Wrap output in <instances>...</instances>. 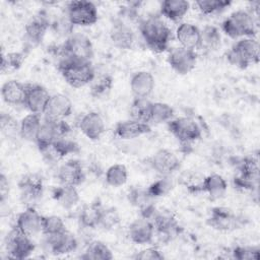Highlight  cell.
Instances as JSON below:
<instances>
[{
	"mask_svg": "<svg viewBox=\"0 0 260 260\" xmlns=\"http://www.w3.org/2000/svg\"><path fill=\"white\" fill-rule=\"evenodd\" d=\"M127 235L131 242L138 245H145L152 242L155 231L150 219L141 217L133 220L129 224Z\"/></svg>",
	"mask_w": 260,
	"mask_h": 260,
	"instance_id": "7402d4cb",
	"label": "cell"
},
{
	"mask_svg": "<svg viewBox=\"0 0 260 260\" xmlns=\"http://www.w3.org/2000/svg\"><path fill=\"white\" fill-rule=\"evenodd\" d=\"M154 199L155 198L148 193L147 188L134 187L130 189L128 193V201L131 203V205L139 209L141 217L150 220L156 212Z\"/></svg>",
	"mask_w": 260,
	"mask_h": 260,
	"instance_id": "ac0fdd59",
	"label": "cell"
},
{
	"mask_svg": "<svg viewBox=\"0 0 260 260\" xmlns=\"http://www.w3.org/2000/svg\"><path fill=\"white\" fill-rule=\"evenodd\" d=\"M103 207L99 202H91L83 205L78 214L80 226L84 229H95L100 224Z\"/></svg>",
	"mask_w": 260,
	"mask_h": 260,
	"instance_id": "1f68e13d",
	"label": "cell"
},
{
	"mask_svg": "<svg viewBox=\"0 0 260 260\" xmlns=\"http://www.w3.org/2000/svg\"><path fill=\"white\" fill-rule=\"evenodd\" d=\"M42 117L41 114L30 113L26 115L19 124V136L26 140L36 142L39 130L42 125Z\"/></svg>",
	"mask_w": 260,
	"mask_h": 260,
	"instance_id": "d6a6232c",
	"label": "cell"
},
{
	"mask_svg": "<svg viewBox=\"0 0 260 260\" xmlns=\"http://www.w3.org/2000/svg\"><path fill=\"white\" fill-rule=\"evenodd\" d=\"M43 215L34 206H27L25 210L18 214L15 228L26 236L32 237L42 232Z\"/></svg>",
	"mask_w": 260,
	"mask_h": 260,
	"instance_id": "cb8c5ba5",
	"label": "cell"
},
{
	"mask_svg": "<svg viewBox=\"0 0 260 260\" xmlns=\"http://www.w3.org/2000/svg\"><path fill=\"white\" fill-rule=\"evenodd\" d=\"M27 84L18 80H8L1 87V96L3 101L12 106L24 105Z\"/></svg>",
	"mask_w": 260,
	"mask_h": 260,
	"instance_id": "f1b7e54d",
	"label": "cell"
},
{
	"mask_svg": "<svg viewBox=\"0 0 260 260\" xmlns=\"http://www.w3.org/2000/svg\"><path fill=\"white\" fill-rule=\"evenodd\" d=\"M45 246L47 250L54 255H64L71 253L77 248L75 236L67 231L54 235H45Z\"/></svg>",
	"mask_w": 260,
	"mask_h": 260,
	"instance_id": "9a60e30c",
	"label": "cell"
},
{
	"mask_svg": "<svg viewBox=\"0 0 260 260\" xmlns=\"http://www.w3.org/2000/svg\"><path fill=\"white\" fill-rule=\"evenodd\" d=\"M57 66L65 81L75 88L89 84L95 76V70L90 61L62 59L58 61Z\"/></svg>",
	"mask_w": 260,
	"mask_h": 260,
	"instance_id": "7a4b0ae2",
	"label": "cell"
},
{
	"mask_svg": "<svg viewBox=\"0 0 260 260\" xmlns=\"http://www.w3.org/2000/svg\"><path fill=\"white\" fill-rule=\"evenodd\" d=\"M259 44L254 38H243L236 42L226 53V60L233 66L246 69L259 61Z\"/></svg>",
	"mask_w": 260,
	"mask_h": 260,
	"instance_id": "277c9868",
	"label": "cell"
},
{
	"mask_svg": "<svg viewBox=\"0 0 260 260\" xmlns=\"http://www.w3.org/2000/svg\"><path fill=\"white\" fill-rule=\"evenodd\" d=\"M207 223L216 231L231 232L239 229L241 220L230 208L216 206L211 209Z\"/></svg>",
	"mask_w": 260,
	"mask_h": 260,
	"instance_id": "2e32d148",
	"label": "cell"
},
{
	"mask_svg": "<svg viewBox=\"0 0 260 260\" xmlns=\"http://www.w3.org/2000/svg\"><path fill=\"white\" fill-rule=\"evenodd\" d=\"M66 230L63 219L57 215L43 216L42 233L44 235H54Z\"/></svg>",
	"mask_w": 260,
	"mask_h": 260,
	"instance_id": "f6af8a7d",
	"label": "cell"
},
{
	"mask_svg": "<svg viewBox=\"0 0 260 260\" xmlns=\"http://www.w3.org/2000/svg\"><path fill=\"white\" fill-rule=\"evenodd\" d=\"M168 62L175 72L185 75L195 68L197 63V53L194 50L180 46L169 53Z\"/></svg>",
	"mask_w": 260,
	"mask_h": 260,
	"instance_id": "7c38bea8",
	"label": "cell"
},
{
	"mask_svg": "<svg viewBox=\"0 0 260 260\" xmlns=\"http://www.w3.org/2000/svg\"><path fill=\"white\" fill-rule=\"evenodd\" d=\"M39 150L47 164H56L66 155L77 152L79 147L75 141L65 137Z\"/></svg>",
	"mask_w": 260,
	"mask_h": 260,
	"instance_id": "e0dca14e",
	"label": "cell"
},
{
	"mask_svg": "<svg viewBox=\"0 0 260 260\" xmlns=\"http://www.w3.org/2000/svg\"><path fill=\"white\" fill-rule=\"evenodd\" d=\"M8 191H9L8 180L4 174H1L0 175V200L2 204L4 203L5 199L8 196Z\"/></svg>",
	"mask_w": 260,
	"mask_h": 260,
	"instance_id": "816d5d0a",
	"label": "cell"
},
{
	"mask_svg": "<svg viewBox=\"0 0 260 260\" xmlns=\"http://www.w3.org/2000/svg\"><path fill=\"white\" fill-rule=\"evenodd\" d=\"M232 4L229 0H199L196 1V5L201 13L210 15L221 12Z\"/></svg>",
	"mask_w": 260,
	"mask_h": 260,
	"instance_id": "ee69618b",
	"label": "cell"
},
{
	"mask_svg": "<svg viewBox=\"0 0 260 260\" xmlns=\"http://www.w3.org/2000/svg\"><path fill=\"white\" fill-rule=\"evenodd\" d=\"M50 98L51 94L46 87L41 84L28 83L23 106H25L30 113L42 115L46 110Z\"/></svg>",
	"mask_w": 260,
	"mask_h": 260,
	"instance_id": "ffe728a7",
	"label": "cell"
},
{
	"mask_svg": "<svg viewBox=\"0 0 260 260\" xmlns=\"http://www.w3.org/2000/svg\"><path fill=\"white\" fill-rule=\"evenodd\" d=\"M30 238L14 226L5 237V249L8 256L19 260L29 257L36 248Z\"/></svg>",
	"mask_w": 260,
	"mask_h": 260,
	"instance_id": "ba28073f",
	"label": "cell"
},
{
	"mask_svg": "<svg viewBox=\"0 0 260 260\" xmlns=\"http://www.w3.org/2000/svg\"><path fill=\"white\" fill-rule=\"evenodd\" d=\"M134 259L139 260H161L165 258L162 253L157 248H146L144 250H141L137 252L134 256Z\"/></svg>",
	"mask_w": 260,
	"mask_h": 260,
	"instance_id": "f907efd6",
	"label": "cell"
},
{
	"mask_svg": "<svg viewBox=\"0 0 260 260\" xmlns=\"http://www.w3.org/2000/svg\"><path fill=\"white\" fill-rule=\"evenodd\" d=\"M119 222H120V215L115 207H108V208L103 207L99 226H102L104 230H112Z\"/></svg>",
	"mask_w": 260,
	"mask_h": 260,
	"instance_id": "bcb514c9",
	"label": "cell"
},
{
	"mask_svg": "<svg viewBox=\"0 0 260 260\" xmlns=\"http://www.w3.org/2000/svg\"><path fill=\"white\" fill-rule=\"evenodd\" d=\"M24 59L25 54L23 52H11L7 54H2L1 71L5 73L19 69Z\"/></svg>",
	"mask_w": 260,
	"mask_h": 260,
	"instance_id": "7bdbcfd3",
	"label": "cell"
},
{
	"mask_svg": "<svg viewBox=\"0 0 260 260\" xmlns=\"http://www.w3.org/2000/svg\"><path fill=\"white\" fill-rule=\"evenodd\" d=\"M58 61L70 59L75 61H90L93 57V46L88 37L82 34H72L57 48Z\"/></svg>",
	"mask_w": 260,
	"mask_h": 260,
	"instance_id": "3957f363",
	"label": "cell"
},
{
	"mask_svg": "<svg viewBox=\"0 0 260 260\" xmlns=\"http://www.w3.org/2000/svg\"><path fill=\"white\" fill-rule=\"evenodd\" d=\"M259 248L251 246H237L232 251V257L238 260H247L259 258Z\"/></svg>",
	"mask_w": 260,
	"mask_h": 260,
	"instance_id": "7dc6e473",
	"label": "cell"
},
{
	"mask_svg": "<svg viewBox=\"0 0 260 260\" xmlns=\"http://www.w3.org/2000/svg\"><path fill=\"white\" fill-rule=\"evenodd\" d=\"M57 178L61 185L79 186L85 180V172L77 159H68L57 171Z\"/></svg>",
	"mask_w": 260,
	"mask_h": 260,
	"instance_id": "d6986e66",
	"label": "cell"
},
{
	"mask_svg": "<svg viewBox=\"0 0 260 260\" xmlns=\"http://www.w3.org/2000/svg\"><path fill=\"white\" fill-rule=\"evenodd\" d=\"M223 32L232 38H253L256 35V22L254 15L247 10L234 11L221 24Z\"/></svg>",
	"mask_w": 260,
	"mask_h": 260,
	"instance_id": "5b68a950",
	"label": "cell"
},
{
	"mask_svg": "<svg viewBox=\"0 0 260 260\" xmlns=\"http://www.w3.org/2000/svg\"><path fill=\"white\" fill-rule=\"evenodd\" d=\"M90 84V94L95 99L105 98L113 87V78L110 74L94 76Z\"/></svg>",
	"mask_w": 260,
	"mask_h": 260,
	"instance_id": "ab89813d",
	"label": "cell"
},
{
	"mask_svg": "<svg viewBox=\"0 0 260 260\" xmlns=\"http://www.w3.org/2000/svg\"><path fill=\"white\" fill-rule=\"evenodd\" d=\"M151 168L161 176H170L180 168L179 157L171 150L162 148L157 150L149 159Z\"/></svg>",
	"mask_w": 260,
	"mask_h": 260,
	"instance_id": "44dd1931",
	"label": "cell"
},
{
	"mask_svg": "<svg viewBox=\"0 0 260 260\" xmlns=\"http://www.w3.org/2000/svg\"><path fill=\"white\" fill-rule=\"evenodd\" d=\"M51 26L49 17L40 12L34 15L24 26V40L28 47H35L42 43L47 30Z\"/></svg>",
	"mask_w": 260,
	"mask_h": 260,
	"instance_id": "4fadbf2b",
	"label": "cell"
},
{
	"mask_svg": "<svg viewBox=\"0 0 260 260\" xmlns=\"http://www.w3.org/2000/svg\"><path fill=\"white\" fill-rule=\"evenodd\" d=\"M139 31L147 47L155 53L165 52L172 39V31L166 22L156 15L139 21Z\"/></svg>",
	"mask_w": 260,
	"mask_h": 260,
	"instance_id": "6da1fadb",
	"label": "cell"
},
{
	"mask_svg": "<svg viewBox=\"0 0 260 260\" xmlns=\"http://www.w3.org/2000/svg\"><path fill=\"white\" fill-rule=\"evenodd\" d=\"M79 130L90 140H98L106 130L105 122L98 112H88L84 114L78 122Z\"/></svg>",
	"mask_w": 260,
	"mask_h": 260,
	"instance_id": "d4e9b609",
	"label": "cell"
},
{
	"mask_svg": "<svg viewBox=\"0 0 260 260\" xmlns=\"http://www.w3.org/2000/svg\"><path fill=\"white\" fill-rule=\"evenodd\" d=\"M70 131L71 127L65 120L44 118L36 139V144L39 149H42L62 138L67 137Z\"/></svg>",
	"mask_w": 260,
	"mask_h": 260,
	"instance_id": "8992f818",
	"label": "cell"
},
{
	"mask_svg": "<svg viewBox=\"0 0 260 260\" xmlns=\"http://www.w3.org/2000/svg\"><path fill=\"white\" fill-rule=\"evenodd\" d=\"M18 188L20 191V199L23 203H35L43 195V178L37 173L26 174L18 182Z\"/></svg>",
	"mask_w": 260,
	"mask_h": 260,
	"instance_id": "5bb4252c",
	"label": "cell"
},
{
	"mask_svg": "<svg viewBox=\"0 0 260 260\" xmlns=\"http://www.w3.org/2000/svg\"><path fill=\"white\" fill-rule=\"evenodd\" d=\"M66 15L73 25L88 26L94 24L99 19L95 5L90 1H71L67 4Z\"/></svg>",
	"mask_w": 260,
	"mask_h": 260,
	"instance_id": "52a82bcc",
	"label": "cell"
},
{
	"mask_svg": "<svg viewBox=\"0 0 260 260\" xmlns=\"http://www.w3.org/2000/svg\"><path fill=\"white\" fill-rule=\"evenodd\" d=\"M52 25L58 34H60L62 36H68V37L72 35V30H73V26H74L71 23V21L69 20L66 13L64 15H61L58 19H56L52 23Z\"/></svg>",
	"mask_w": 260,
	"mask_h": 260,
	"instance_id": "681fc988",
	"label": "cell"
},
{
	"mask_svg": "<svg viewBox=\"0 0 260 260\" xmlns=\"http://www.w3.org/2000/svg\"><path fill=\"white\" fill-rule=\"evenodd\" d=\"M72 113V102L63 93L51 95L44 112L45 118L53 120H65Z\"/></svg>",
	"mask_w": 260,
	"mask_h": 260,
	"instance_id": "484cf974",
	"label": "cell"
},
{
	"mask_svg": "<svg viewBox=\"0 0 260 260\" xmlns=\"http://www.w3.org/2000/svg\"><path fill=\"white\" fill-rule=\"evenodd\" d=\"M174 180L170 176H161V178L148 186L147 191L152 197L157 198L168 195L174 189Z\"/></svg>",
	"mask_w": 260,
	"mask_h": 260,
	"instance_id": "b9f144b4",
	"label": "cell"
},
{
	"mask_svg": "<svg viewBox=\"0 0 260 260\" xmlns=\"http://www.w3.org/2000/svg\"><path fill=\"white\" fill-rule=\"evenodd\" d=\"M190 3L185 0H165L160 3V14L174 22H179L187 14Z\"/></svg>",
	"mask_w": 260,
	"mask_h": 260,
	"instance_id": "4dcf8cb0",
	"label": "cell"
},
{
	"mask_svg": "<svg viewBox=\"0 0 260 260\" xmlns=\"http://www.w3.org/2000/svg\"><path fill=\"white\" fill-rule=\"evenodd\" d=\"M239 176L234 179L235 186L243 190H253L257 187L259 179L258 161L254 157L243 158L239 166Z\"/></svg>",
	"mask_w": 260,
	"mask_h": 260,
	"instance_id": "30bf717a",
	"label": "cell"
},
{
	"mask_svg": "<svg viewBox=\"0 0 260 260\" xmlns=\"http://www.w3.org/2000/svg\"><path fill=\"white\" fill-rule=\"evenodd\" d=\"M169 131L183 144H188L201 137V128L190 117H179L168 122Z\"/></svg>",
	"mask_w": 260,
	"mask_h": 260,
	"instance_id": "9c48e42d",
	"label": "cell"
},
{
	"mask_svg": "<svg viewBox=\"0 0 260 260\" xmlns=\"http://www.w3.org/2000/svg\"><path fill=\"white\" fill-rule=\"evenodd\" d=\"M86 260H111L113 254L110 248L101 241H92L88 244L85 252L80 256Z\"/></svg>",
	"mask_w": 260,
	"mask_h": 260,
	"instance_id": "74e56055",
	"label": "cell"
},
{
	"mask_svg": "<svg viewBox=\"0 0 260 260\" xmlns=\"http://www.w3.org/2000/svg\"><path fill=\"white\" fill-rule=\"evenodd\" d=\"M106 182L111 187H121L128 179V172L124 165L116 164L111 166L106 172Z\"/></svg>",
	"mask_w": 260,
	"mask_h": 260,
	"instance_id": "60d3db41",
	"label": "cell"
},
{
	"mask_svg": "<svg viewBox=\"0 0 260 260\" xmlns=\"http://www.w3.org/2000/svg\"><path fill=\"white\" fill-rule=\"evenodd\" d=\"M176 37L181 47L194 50L199 49L200 29L193 23L182 22L177 27Z\"/></svg>",
	"mask_w": 260,
	"mask_h": 260,
	"instance_id": "f546056e",
	"label": "cell"
},
{
	"mask_svg": "<svg viewBox=\"0 0 260 260\" xmlns=\"http://www.w3.org/2000/svg\"><path fill=\"white\" fill-rule=\"evenodd\" d=\"M151 221L153 223L155 234L164 243L170 242L180 234L181 228L179 222L171 212L156 210Z\"/></svg>",
	"mask_w": 260,
	"mask_h": 260,
	"instance_id": "8fae6325",
	"label": "cell"
},
{
	"mask_svg": "<svg viewBox=\"0 0 260 260\" xmlns=\"http://www.w3.org/2000/svg\"><path fill=\"white\" fill-rule=\"evenodd\" d=\"M0 127L2 132L6 136H11L16 132V130H18V134H19V125L17 124V121L9 114H6V113L1 114Z\"/></svg>",
	"mask_w": 260,
	"mask_h": 260,
	"instance_id": "c3c4849f",
	"label": "cell"
},
{
	"mask_svg": "<svg viewBox=\"0 0 260 260\" xmlns=\"http://www.w3.org/2000/svg\"><path fill=\"white\" fill-rule=\"evenodd\" d=\"M174 109L166 103L155 102L151 104L150 109V116H149V123L153 124H161L168 123L174 117Z\"/></svg>",
	"mask_w": 260,
	"mask_h": 260,
	"instance_id": "f35d334b",
	"label": "cell"
},
{
	"mask_svg": "<svg viewBox=\"0 0 260 260\" xmlns=\"http://www.w3.org/2000/svg\"><path fill=\"white\" fill-rule=\"evenodd\" d=\"M155 80L148 71H138L130 79V89L135 98H147L153 91Z\"/></svg>",
	"mask_w": 260,
	"mask_h": 260,
	"instance_id": "83f0119b",
	"label": "cell"
},
{
	"mask_svg": "<svg viewBox=\"0 0 260 260\" xmlns=\"http://www.w3.org/2000/svg\"><path fill=\"white\" fill-rule=\"evenodd\" d=\"M151 104L147 98H134L129 109L131 119L149 124Z\"/></svg>",
	"mask_w": 260,
	"mask_h": 260,
	"instance_id": "8d00e7d4",
	"label": "cell"
},
{
	"mask_svg": "<svg viewBox=\"0 0 260 260\" xmlns=\"http://www.w3.org/2000/svg\"><path fill=\"white\" fill-rule=\"evenodd\" d=\"M151 130L148 123L140 122L134 119H129L117 123L115 127V134L121 139H134Z\"/></svg>",
	"mask_w": 260,
	"mask_h": 260,
	"instance_id": "4316f807",
	"label": "cell"
},
{
	"mask_svg": "<svg viewBox=\"0 0 260 260\" xmlns=\"http://www.w3.org/2000/svg\"><path fill=\"white\" fill-rule=\"evenodd\" d=\"M228 189V183L224 178L218 174H211L204 177L201 184V191L206 192L210 198L217 199L224 195Z\"/></svg>",
	"mask_w": 260,
	"mask_h": 260,
	"instance_id": "836d02e7",
	"label": "cell"
},
{
	"mask_svg": "<svg viewBox=\"0 0 260 260\" xmlns=\"http://www.w3.org/2000/svg\"><path fill=\"white\" fill-rule=\"evenodd\" d=\"M110 39L112 44L121 50H129L135 42L133 29L122 19H116L110 29Z\"/></svg>",
	"mask_w": 260,
	"mask_h": 260,
	"instance_id": "603a6c76",
	"label": "cell"
},
{
	"mask_svg": "<svg viewBox=\"0 0 260 260\" xmlns=\"http://www.w3.org/2000/svg\"><path fill=\"white\" fill-rule=\"evenodd\" d=\"M221 36L218 28L214 25H205L200 29L199 49L211 52L220 46Z\"/></svg>",
	"mask_w": 260,
	"mask_h": 260,
	"instance_id": "d590c367",
	"label": "cell"
},
{
	"mask_svg": "<svg viewBox=\"0 0 260 260\" xmlns=\"http://www.w3.org/2000/svg\"><path fill=\"white\" fill-rule=\"evenodd\" d=\"M52 195L53 198L66 209L74 207L79 202V193L75 186L60 185L54 188Z\"/></svg>",
	"mask_w": 260,
	"mask_h": 260,
	"instance_id": "e575fe53",
	"label": "cell"
}]
</instances>
